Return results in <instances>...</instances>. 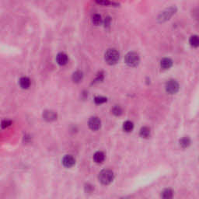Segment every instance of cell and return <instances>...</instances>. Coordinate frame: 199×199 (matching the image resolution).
<instances>
[{
  "label": "cell",
  "instance_id": "cell-1",
  "mask_svg": "<svg viewBox=\"0 0 199 199\" xmlns=\"http://www.w3.org/2000/svg\"><path fill=\"white\" fill-rule=\"evenodd\" d=\"M104 58L107 64L115 65L119 61L120 54L116 49H108L105 53Z\"/></svg>",
  "mask_w": 199,
  "mask_h": 199
},
{
  "label": "cell",
  "instance_id": "cell-2",
  "mask_svg": "<svg viewBox=\"0 0 199 199\" xmlns=\"http://www.w3.org/2000/svg\"><path fill=\"white\" fill-rule=\"evenodd\" d=\"M114 180V173L111 170H103L99 173V181L103 184H109L113 181Z\"/></svg>",
  "mask_w": 199,
  "mask_h": 199
},
{
  "label": "cell",
  "instance_id": "cell-3",
  "mask_svg": "<svg viewBox=\"0 0 199 199\" xmlns=\"http://www.w3.org/2000/svg\"><path fill=\"white\" fill-rule=\"evenodd\" d=\"M140 58L136 52L130 51L125 55V62L128 66L135 67L139 64Z\"/></svg>",
  "mask_w": 199,
  "mask_h": 199
},
{
  "label": "cell",
  "instance_id": "cell-4",
  "mask_svg": "<svg viewBox=\"0 0 199 199\" xmlns=\"http://www.w3.org/2000/svg\"><path fill=\"white\" fill-rule=\"evenodd\" d=\"M166 90L170 94H175L178 92L180 89L179 83L174 80H170L166 83Z\"/></svg>",
  "mask_w": 199,
  "mask_h": 199
},
{
  "label": "cell",
  "instance_id": "cell-5",
  "mask_svg": "<svg viewBox=\"0 0 199 199\" xmlns=\"http://www.w3.org/2000/svg\"><path fill=\"white\" fill-rule=\"evenodd\" d=\"M88 124L91 130L97 131L100 128V126H101V122H100V120H99V117H92L90 118V120H89Z\"/></svg>",
  "mask_w": 199,
  "mask_h": 199
},
{
  "label": "cell",
  "instance_id": "cell-6",
  "mask_svg": "<svg viewBox=\"0 0 199 199\" xmlns=\"http://www.w3.org/2000/svg\"><path fill=\"white\" fill-rule=\"evenodd\" d=\"M75 158L71 155H66L62 159V164L64 165L65 167H72L75 165Z\"/></svg>",
  "mask_w": 199,
  "mask_h": 199
},
{
  "label": "cell",
  "instance_id": "cell-7",
  "mask_svg": "<svg viewBox=\"0 0 199 199\" xmlns=\"http://www.w3.org/2000/svg\"><path fill=\"white\" fill-rule=\"evenodd\" d=\"M69 61V58L66 54L64 52H60L56 56V62L60 65H65L67 64V62Z\"/></svg>",
  "mask_w": 199,
  "mask_h": 199
},
{
  "label": "cell",
  "instance_id": "cell-8",
  "mask_svg": "<svg viewBox=\"0 0 199 199\" xmlns=\"http://www.w3.org/2000/svg\"><path fill=\"white\" fill-rule=\"evenodd\" d=\"M43 117L47 122H52L57 118V114L53 111H44L43 113Z\"/></svg>",
  "mask_w": 199,
  "mask_h": 199
},
{
  "label": "cell",
  "instance_id": "cell-9",
  "mask_svg": "<svg viewBox=\"0 0 199 199\" xmlns=\"http://www.w3.org/2000/svg\"><path fill=\"white\" fill-rule=\"evenodd\" d=\"M173 65V61L169 58H163L160 62V66L163 69H169Z\"/></svg>",
  "mask_w": 199,
  "mask_h": 199
},
{
  "label": "cell",
  "instance_id": "cell-10",
  "mask_svg": "<svg viewBox=\"0 0 199 199\" xmlns=\"http://www.w3.org/2000/svg\"><path fill=\"white\" fill-rule=\"evenodd\" d=\"M104 159H105V154L101 151H98L93 155V160L97 163H101L104 161Z\"/></svg>",
  "mask_w": 199,
  "mask_h": 199
},
{
  "label": "cell",
  "instance_id": "cell-11",
  "mask_svg": "<svg viewBox=\"0 0 199 199\" xmlns=\"http://www.w3.org/2000/svg\"><path fill=\"white\" fill-rule=\"evenodd\" d=\"M19 83H20V87L22 89H28L31 86V80L28 77L23 76V77L20 78Z\"/></svg>",
  "mask_w": 199,
  "mask_h": 199
},
{
  "label": "cell",
  "instance_id": "cell-12",
  "mask_svg": "<svg viewBox=\"0 0 199 199\" xmlns=\"http://www.w3.org/2000/svg\"><path fill=\"white\" fill-rule=\"evenodd\" d=\"M72 80L74 82H80V81H82V78H83V73L82 71H75V72L72 74Z\"/></svg>",
  "mask_w": 199,
  "mask_h": 199
},
{
  "label": "cell",
  "instance_id": "cell-13",
  "mask_svg": "<svg viewBox=\"0 0 199 199\" xmlns=\"http://www.w3.org/2000/svg\"><path fill=\"white\" fill-rule=\"evenodd\" d=\"M150 129H149V128H148V127H142L141 129H140V135H141V137L142 138H145V139H146V138H149V136H150Z\"/></svg>",
  "mask_w": 199,
  "mask_h": 199
},
{
  "label": "cell",
  "instance_id": "cell-14",
  "mask_svg": "<svg viewBox=\"0 0 199 199\" xmlns=\"http://www.w3.org/2000/svg\"><path fill=\"white\" fill-rule=\"evenodd\" d=\"M173 193V190L171 189H165V190L162 192L161 197L162 199H172Z\"/></svg>",
  "mask_w": 199,
  "mask_h": 199
},
{
  "label": "cell",
  "instance_id": "cell-15",
  "mask_svg": "<svg viewBox=\"0 0 199 199\" xmlns=\"http://www.w3.org/2000/svg\"><path fill=\"white\" fill-rule=\"evenodd\" d=\"M189 43L192 47L198 48L199 47V37L197 35L191 36L189 39Z\"/></svg>",
  "mask_w": 199,
  "mask_h": 199
},
{
  "label": "cell",
  "instance_id": "cell-16",
  "mask_svg": "<svg viewBox=\"0 0 199 199\" xmlns=\"http://www.w3.org/2000/svg\"><path fill=\"white\" fill-rule=\"evenodd\" d=\"M133 128H134V124L131 122L130 121H127L123 124V129H124V131H126V132H130L131 131L133 130Z\"/></svg>",
  "mask_w": 199,
  "mask_h": 199
},
{
  "label": "cell",
  "instance_id": "cell-17",
  "mask_svg": "<svg viewBox=\"0 0 199 199\" xmlns=\"http://www.w3.org/2000/svg\"><path fill=\"white\" fill-rule=\"evenodd\" d=\"M190 140L188 137L182 138L180 140V145L181 146L182 148H188V146H190Z\"/></svg>",
  "mask_w": 199,
  "mask_h": 199
},
{
  "label": "cell",
  "instance_id": "cell-18",
  "mask_svg": "<svg viewBox=\"0 0 199 199\" xmlns=\"http://www.w3.org/2000/svg\"><path fill=\"white\" fill-rule=\"evenodd\" d=\"M92 21H93V24L99 25L102 21L101 16L99 15V14H95V15H93V17H92Z\"/></svg>",
  "mask_w": 199,
  "mask_h": 199
},
{
  "label": "cell",
  "instance_id": "cell-19",
  "mask_svg": "<svg viewBox=\"0 0 199 199\" xmlns=\"http://www.w3.org/2000/svg\"><path fill=\"white\" fill-rule=\"evenodd\" d=\"M111 111H112V113L114 115H116V116H120V115L122 114V107L119 106H117V105L114 107L113 108H112V110H111Z\"/></svg>",
  "mask_w": 199,
  "mask_h": 199
},
{
  "label": "cell",
  "instance_id": "cell-20",
  "mask_svg": "<svg viewBox=\"0 0 199 199\" xmlns=\"http://www.w3.org/2000/svg\"><path fill=\"white\" fill-rule=\"evenodd\" d=\"M107 99L106 97H99V96H98V97H96L94 98V102L97 104H104V103L107 102Z\"/></svg>",
  "mask_w": 199,
  "mask_h": 199
},
{
  "label": "cell",
  "instance_id": "cell-21",
  "mask_svg": "<svg viewBox=\"0 0 199 199\" xmlns=\"http://www.w3.org/2000/svg\"><path fill=\"white\" fill-rule=\"evenodd\" d=\"M10 124H11V122L9 121V120H4V121H2V127L3 128L9 126Z\"/></svg>",
  "mask_w": 199,
  "mask_h": 199
},
{
  "label": "cell",
  "instance_id": "cell-22",
  "mask_svg": "<svg viewBox=\"0 0 199 199\" xmlns=\"http://www.w3.org/2000/svg\"><path fill=\"white\" fill-rule=\"evenodd\" d=\"M97 3L101 5H115V6H117V3H114V2H108V1H97Z\"/></svg>",
  "mask_w": 199,
  "mask_h": 199
},
{
  "label": "cell",
  "instance_id": "cell-23",
  "mask_svg": "<svg viewBox=\"0 0 199 199\" xmlns=\"http://www.w3.org/2000/svg\"><path fill=\"white\" fill-rule=\"evenodd\" d=\"M85 189H86V191L87 193H91L93 190V187L91 184H87L85 187Z\"/></svg>",
  "mask_w": 199,
  "mask_h": 199
},
{
  "label": "cell",
  "instance_id": "cell-24",
  "mask_svg": "<svg viewBox=\"0 0 199 199\" xmlns=\"http://www.w3.org/2000/svg\"><path fill=\"white\" fill-rule=\"evenodd\" d=\"M104 79V73L103 72H99V74L97 75V78H96L95 82H99V81H101Z\"/></svg>",
  "mask_w": 199,
  "mask_h": 199
},
{
  "label": "cell",
  "instance_id": "cell-25",
  "mask_svg": "<svg viewBox=\"0 0 199 199\" xmlns=\"http://www.w3.org/2000/svg\"><path fill=\"white\" fill-rule=\"evenodd\" d=\"M104 26L105 27H108L110 26V23H111V18L110 17H106L105 20H104Z\"/></svg>",
  "mask_w": 199,
  "mask_h": 199
},
{
  "label": "cell",
  "instance_id": "cell-26",
  "mask_svg": "<svg viewBox=\"0 0 199 199\" xmlns=\"http://www.w3.org/2000/svg\"><path fill=\"white\" fill-rule=\"evenodd\" d=\"M121 199H130L129 198H121Z\"/></svg>",
  "mask_w": 199,
  "mask_h": 199
}]
</instances>
